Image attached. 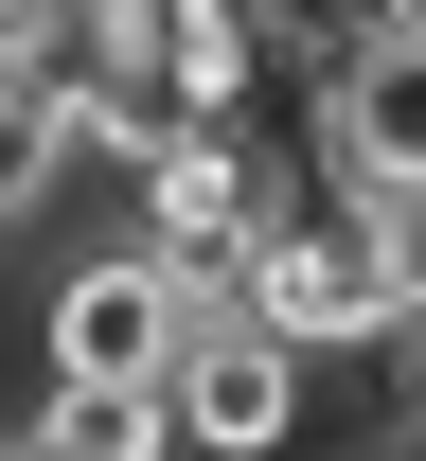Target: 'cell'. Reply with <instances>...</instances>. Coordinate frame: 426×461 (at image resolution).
<instances>
[{
    "mask_svg": "<svg viewBox=\"0 0 426 461\" xmlns=\"http://www.w3.org/2000/svg\"><path fill=\"white\" fill-rule=\"evenodd\" d=\"M195 320H213V285H178L160 249H89V267H54V302H36V355H54V391H178Z\"/></svg>",
    "mask_w": 426,
    "mask_h": 461,
    "instance_id": "6da1fadb",
    "label": "cell"
},
{
    "mask_svg": "<svg viewBox=\"0 0 426 461\" xmlns=\"http://www.w3.org/2000/svg\"><path fill=\"white\" fill-rule=\"evenodd\" d=\"M178 444H195V461H303V444H320V355L267 338L249 302H213L195 355H178Z\"/></svg>",
    "mask_w": 426,
    "mask_h": 461,
    "instance_id": "7a4b0ae2",
    "label": "cell"
},
{
    "mask_svg": "<svg viewBox=\"0 0 426 461\" xmlns=\"http://www.w3.org/2000/svg\"><path fill=\"white\" fill-rule=\"evenodd\" d=\"M71 160H89V107H71V71L36 54V36H0V230L36 213Z\"/></svg>",
    "mask_w": 426,
    "mask_h": 461,
    "instance_id": "3957f363",
    "label": "cell"
},
{
    "mask_svg": "<svg viewBox=\"0 0 426 461\" xmlns=\"http://www.w3.org/2000/svg\"><path fill=\"white\" fill-rule=\"evenodd\" d=\"M71 461H178V391H36Z\"/></svg>",
    "mask_w": 426,
    "mask_h": 461,
    "instance_id": "277c9868",
    "label": "cell"
},
{
    "mask_svg": "<svg viewBox=\"0 0 426 461\" xmlns=\"http://www.w3.org/2000/svg\"><path fill=\"white\" fill-rule=\"evenodd\" d=\"M356 461H409V444H356Z\"/></svg>",
    "mask_w": 426,
    "mask_h": 461,
    "instance_id": "5b68a950",
    "label": "cell"
}]
</instances>
